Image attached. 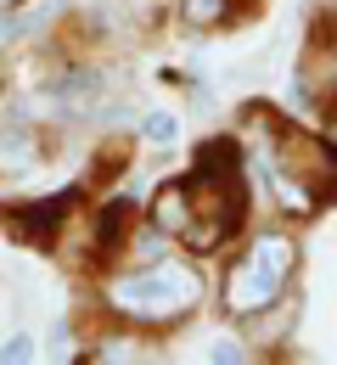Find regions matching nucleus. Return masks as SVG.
<instances>
[{"label": "nucleus", "mask_w": 337, "mask_h": 365, "mask_svg": "<svg viewBox=\"0 0 337 365\" xmlns=\"http://www.w3.org/2000/svg\"><path fill=\"white\" fill-rule=\"evenodd\" d=\"M214 298L208 270L192 253H163L157 264H135V270H101L96 275V309L124 326H135L146 337H169Z\"/></svg>", "instance_id": "1"}, {"label": "nucleus", "mask_w": 337, "mask_h": 365, "mask_svg": "<svg viewBox=\"0 0 337 365\" xmlns=\"http://www.w3.org/2000/svg\"><path fill=\"white\" fill-rule=\"evenodd\" d=\"M304 275V236L292 220H259L242 230V242L219 259V281H214V309L225 315V326H242L259 309L281 304L287 292H298Z\"/></svg>", "instance_id": "2"}, {"label": "nucleus", "mask_w": 337, "mask_h": 365, "mask_svg": "<svg viewBox=\"0 0 337 365\" xmlns=\"http://www.w3.org/2000/svg\"><path fill=\"white\" fill-rule=\"evenodd\" d=\"M90 197V185L73 180V185H56V191H40V197H17V202H0V230L34 253H56L62 230L73 220V208Z\"/></svg>", "instance_id": "3"}, {"label": "nucleus", "mask_w": 337, "mask_h": 365, "mask_svg": "<svg viewBox=\"0 0 337 365\" xmlns=\"http://www.w3.org/2000/svg\"><path fill=\"white\" fill-rule=\"evenodd\" d=\"M337 91V17L321 11L304 34V46L292 56V107L309 113L315 124L326 118V101Z\"/></svg>", "instance_id": "4"}, {"label": "nucleus", "mask_w": 337, "mask_h": 365, "mask_svg": "<svg viewBox=\"0 0 337 365\" xmlns=\"http://www.w3.org/2000/svg\"><path fill=\"white\" fill-rule=\"evenodd\" d=\"M51 158H56V146L34 118H23V113L0 118V180H34L51 169Z\"/></svg>", "instance_id": "5"}, {"label": "nucleus", "mask_w": 337, "mask_h": 365, "mask_svg": "<svg viewBox=\"0 0 337 365\" xmlns=\"http://www.w3.org/2000/svg\"><path fill=\"white\" fill-rule=\"evenodd\" d=\"M298 315H304V298H298V292H287L281 304L259 309L253 320H242V326H231V331H242V337H247V349H253V354H287L292 331H298Z\"/></svg>", "instance_id": "6"}, {"label": "nucleus", "mask_w": 337, "mask_h": 365, "mask_svg": "<svg viewBox=\"0 0 337 365\" xmlns=\"http://www.w3.org/2000/svg\"><path fill=\"white\" fill-rule=\"evenodd\" d=\"M259 6L264 0H175V17L192 34H231L247 17H259Z\"/></svg>", "instance_id": "7"}, {"label": "nucleus", "mask_w": 337, "mask_h": 365, "mask_svg": "<svg viewBox=\"0 0 337 365\" xmlns=\"http://www.w3.org/2000/svg\"><path fill=\"white\" fill-rule=\"evenodd\" d=\"M135 140L152 146V152H175V146H180V113H175V107H141Z\"/></svg>", "instance_id": "8"}, {"label": "nucleus", "mask_w": 337, "mask_h": 365, "mask_svg": "<svg viewBox=\"0 0 337 365\" xmlns=\"http://www.w3.org/2000/svg\"><path fill=\"white\" fill-rule=\"evenodd\" d=\"M40 360H85V326L73 315H56L51 331L40 337Z\"/></svg>", "instance_id": "9"}, {"label": "nucleus", "mask_w": 337, "mask_h": 365, "mask_svg": "<svg viewBox=\"0 0 337 365\" xmlns=\"http://www.w3.org/2000/svg\"><path fill=\"white\" fill-rule=\"evenodd\" d=\"M202 360L208 365H247V360H259V354H253V349H247V337H214V343H208V349H202Z\"/></svg>", "instance_id": "10"}, {"label": "nucleus", "mask_w": 337, "mask_h": 365, "mask_svg": "<svg viewBox=\"0 0 337 365\" xmlns=\"http://www.w3.org/2000/svg\"><path fill=\"white\" fill-rule=\"evenodd\" d=\"M28 360H40V337L34 331H11L0 343V365H28Z\"/></svg>", "instance_id": "11"}, {"label": "nucleus", "mask_w": 337, "mask_h": 365, "mask_svg": "<svg viewBox=\"0 0 337 365\" xmlns=\"http://www.w3.org/2000/svg\"><path fill=\"white\" fill-rule=\"evenodd\" d=\"M11 85V56H6V46H0V91Z\"/></svg>", "instance_id": "12"}, {"label": "nucleus", "mask_w": 337, "mask_h": 365, "mask_svg": "<svg viewBox=\"0 0 337 365\" xmlns=\"http://www.w3.org/2000/svg\"><path fill=\"white\" fill-rule=\"evenodd\" d=\"M0 6H28V0H0Z\"/></svg>", "instance_id": "13"}]
</instances>
